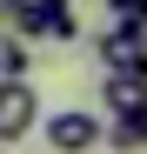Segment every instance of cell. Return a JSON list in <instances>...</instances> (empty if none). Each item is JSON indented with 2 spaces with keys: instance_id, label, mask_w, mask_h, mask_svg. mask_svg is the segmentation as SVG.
<instances>
[{
  "instance_id": "6da1fadb",
  "label": "cell",
  "mask_w": 147,
  "mask_h": 154,
  "mask_svg": "<svg viewBox=\"0 0 147 154\" xmlns=\"http://www.w3.org/2000/svg\"><path fill=\"white\" fill-rule=\"evenodd\" d=\"M40 134H47L54 154H94L100 134H107V121L94 114V107H54V114L40 121Z\"/></svg>"
},
{
  "instance_id": "7a4b0ae2",
  "label": "cell",
  "mask_w": 147,
  "mask_h": 154,
  "mask_svg": "<svg viewBox=\"0 0 147 154\" xmlns=\"http://www.w3.org/2000/svg\"><path fill=\"white\" fill-rule=\"evenodd\" d=\"M40 127V94L34 81H0V154H7L14 141H27Z\"/></svg>"
},
{
  "instance_id": "3957f363",
  "label": "cell",
  "mask_w": 147,
  "mask_h": 154,
  "mask_svg": "<svg viewBox=\"0 0 147 154\" xmlns=\"http://www.w3.org/2000/svg\"><path fill=\"white\" fill-rule=\"evenodd\" d=\"M94 54H100L107 74H140V81H147V47H140L134 27H107L100 40H94Z\"/></svg>"
},
{
  "instance_id": "277c9868",
  "label": "cell",
  "mask_w": 147,
  "mask_h": 154,
  "mask_svg": "<svg viewBox=\"0 0 147 154\" xmlns=\"http://www.w3.org/2000/svg\"><path fill=\"white\" fill-rule=\"evenodd\" d=\"M100 107H107L114 121H140V107H147V81H140V74H107Z\"/></svg>"
},
{
  "instance_id": "5b68a950",
  "label": "cell",
  "mask_w": 147,
  "mask_h": 154,
  "mask_svg": "<svg viewBox=\"0 0 147 154\" xmlns=\"http://www.w3.org/2000/svg\"><path fill=\"white\" fill-rule=\"evenodd\" d=\"M27 67H34V47L14 40V34H0V81H27Z\"/></svg>"
},
{
  "instance_id": "8992f818",
  "label": "cell",
  "mask_w": 147,
  "mask_h": 154,
  "mask_svg": "<svg viewBox=\"0 0 147 154\" xmlns=\"http://www.w3.org/2000/svg\"><path fill=\"white\" fill-rule=\"evenodd\" d=\"M107 7H114V27H147V0H107Z\"/></svg>"
},
{
  "instance_id": "52a82bcc",
  "label": "cell",
  "mask_w": 147,
  "mask_h": 154,
  "mask_svg": "<svg viewBox=\"0 0 147 154\" xmlns=\"http://www.w3.org/2000/svg\"><path fill=\"white\" fill-rule=\"evenodd\" d=\"M100 141H107V147H120V154H140V134H134V121H114Z\"/></svg>"
},
{
  "instance_id": "ba28073f",
  "label": "cell",
  "mask_w": 147,
  "mask_h": 154,
  "mask_svg": "<svg viewBox=\"0 0 147 154\" xmlns=\"http://www.w3.org/2000/svg\"><path fill=\"white\" fill-rule=\"evenodd\" d=\"M27 7H40V14H67V0H27Z\"/></svg>"
},
{
  "instance_id": "9c48e42d",
  "label": "cell",
  "mask_w": 147,
  "mask_h": 154,
  "mask_svg": "<svg viewBox=\"0 0 147 154\" xmlns=\"http://www.w3.org/2000/svg\"><path fill=\"white\" fill-rule=\"evenodd\" d=\"M20 7H27V0H0V20H14V14H20Z\"/></svg>"
},
{
  "instance_id": "30bf717a",
  "label": "cell",
  "mask_w": 147,
  "mask_h": 154,
  "mask_svg": "<svg viewBox=\"0 0 147 154\" xmlns=\"http://www.w3.org/2000/svg\"><path fill=\"white\" fill-rule=\"evenodd\" d=\"M134 134H140V147H147V107H140V121H134Z\"/></svg>"
}]
</instances>
